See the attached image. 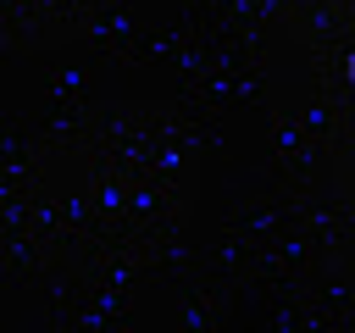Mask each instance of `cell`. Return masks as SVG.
Listing matches in <instances>:
<instances>
[{"label": "cell", "instance_id": "cell-1", "mask_svg": "<svg viewBox=\"0 0 355 333\" xmlns=\"http://www.w3.org/2000/svg\"><path fill=\"white\" fill-rule=\"evenodd\" d=\"M349 72H355V56H349Z\"/></svg>", "mask_w": 355, "mask_h": 333}]
</instances>
